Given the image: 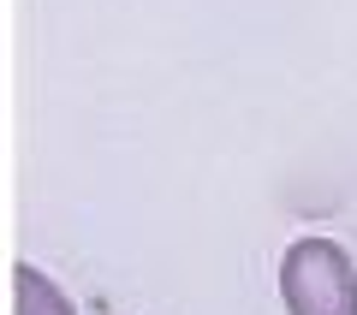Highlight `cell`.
Returning <instances> with one entry per match:
<instances>
[{
	"label": "cell",
	"instance_id": "6da1fadb",
	"mask_svg": "<svg viewBox=\"0 0 357 315\" xmlns=\"http://www.w3.org/2000/svg\"><path fill=\"white\" fill-rule=\"evenodd\" d=\"M286 315H357V268L333 238H298L280 256Z\"/></svg>",
	"mask_w": 357,
	"mask_h": 315
},
{
	"label": "cell",
	"instance_id": "7a4b0ae2",
	"mask_svg": "<svg viewBox=\"0 0 357 315\" xmlns=\"http://www.w3.org/2000/svg\"><path fill=\"white\" fill-rule=\"evenodd\" d=\"M13 315H77V309L36 262H18L13 268Z\"/></svg>",
	"mask_w": 357,
	"mask_h": 315
}]
</instances>
